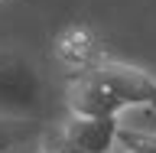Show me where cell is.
Here are the masks:
<instances>
[{
    "label": "cell",
    "mask_w": 156,
    "mask_h": 153,
    "mask_svg": "<svg viewBox=\"0 0 156 153\" xmlns=\"http://www.w3.org/2000/svg\"><path fill=\"white\" fill-rule=\"evenodd\" d=\"M75 117H120L130 107H156V78L130 62H98L65 88Z\"/></svg>",
    "instance_id": "obj_1"
},
{
    "label": "cell",
    "mask_w": 156,
    "mask_h": 153,
    "mask_svg": "<svg viewBox=\"0 0 156 153\" xmlns=\"http://www.w3.org/2000/svg\"><path fill=\"white\" fill-rule=\"evenodd\" d=\"M42 111L39 65L20 49H0V117L36 121Z\"/></svg>",
    "instance_id": "obj_2"
},
{
    "label": "cell",
    "mask_w": 156,
    "mask_h": 153,
    "mask_svg": "<svg viewBox=\"0 0 156 153\" xmlns=\"http://www.w3.org/2000/svg\"><path fill=\"white\" fill-rule=\"evenodd\" d=\"M55 56L65 62V65L85 72V68L98 65L101 62V49H98V36L88 26H68L55 36Z\"/></svg>",
    "instance_id": "obj_3"
},
{
    "label": "cell",
    "mask_w": 156,
    "mask_h": 153,
    "mask_svg": "<svg viewBox=\"0 0 156 153\" xmlns=\"http://www.w3.org/2000/svg\"><path fill=\"white\" fill-rule=\"evenodd\" d=\"M39 137V121L0 117V153H16Z\"/></svg>",
    "instance_id": "obj_4"
},
{
    "label": "cell",
    "mask_w": 156,
    "mask_h": 153,
    "mask_svg": "<svg viewBox=\"0 0 156 153\" xmlns=\"http://www.w3.org/2000/svg\"><path fill=\"white\" fill-rule=\"evenodd\" d=\"M117 150L124 153H156V130H140V127H117Z\"/></svg>",
    "instance_id": "obj_5"
},
{
    "label": "cell",
    "mask_w": 156,
    "mask_h": 153,
    "mask_svg": "<svg viewBox=\"0 0 156 153\" xmlns=\"http://www.w3.org/2000/svg\"><path fill=\"white\" fill-rule=\"evenodd\" d=\"M114 153H124V150H114Z\"/></svg>",
    "instance_id": "obj_6"
}]
</instances>
